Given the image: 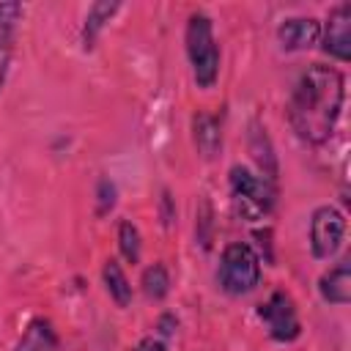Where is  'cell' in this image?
<instances>
[{
    "label": "cell",
    "mask_w": 351,
    "mask_h": 351,
    "mask_svg": "<svg viewBox=\"0 0 351 351\" xmlns=\"http://www.w3.org/2000/svg\"><path fill=\"white\" fill-rule=\"evenodd\" d=\"M140 285H143V293H145L151 302H162V299L170 293V274H167L165 263H151V266L143 271Z\"/></svg>",
    "instance_id": "14"
},
{
    "label": "cell",
    "mask_w": 351,
    "mask_h": 351,
    "mask_svg": "<svg viewBox=\"0 0 351 351\" xmlns=\"http://www.w3.org/2000/svg\"><path fill=\"white\" fill-rule=\"evenodd\" d=\"M230 192L236 200V208L244 219H263L274 208V184L250 167L233 165L230 167Z\"/></svg>",
    "instance_id": "4"
},
{
    "label": "cell",
    "mask_w": 351,
    "mask_h": 351,
    "mask_svg": "<svg viewBox=\"0 0 351 351\" xmlns=\"http://www.w3.org/2000/svg\"><path fill=\"white\" fill-rule=\"evenodd\" d=\"M101 277H104V285H107V293L110 299L118 304V307H129L132 302V285L126 280V271L121 269V263L115 258H110L101 269Z\"/></svg>",
    "instance_id": "12"
},
{
    "label": "cell",
    "mask_w": 351,
    "mask_h": 351,
    "mask_svg": "<svg viewBox=\"0 0 351 351\" xmlns=\"http://www.w3.org/2000/svg\"><path fill=\"white\" fill-rule=\"evenodd\" d=\"M156 326H159L162 335H173V329H176V318H173V315H162Z\"/></svg>",
    "instance_id": "21"
},
{
    "label": "cell",
    "mask_w": 351,
    "mask_h": 351,
    "mask_svg": "<svg viewBox=\"0 0 351 351\" xmlns=\"http://www.w3.org/2000/svg\"><path fill=\"white\" fill-rule=\"evenodd\" d=\"M346 236V217L335 206H318L310 217V247L318 261H329Z\"/></svg>",
    "instance_id": "5"
},
{
    "label": "cell",
    "mask_w": 351,
    "mask_h": 351,
    "mask_svg": "<svg viewBox=\"0 0 351 351\" xmlns=\"http://www.w3.org/2000/svg\"><path fill=\"white\" fill-rule=\"evenodd\" d=\"M134 351H167V346H165L159 337H143Z\"/></svg>",
    "instance_id": "20"
},
{
    "label": "cell",
    "mask_w": 351,
    "mask_h": 351,
    "mask_svg": "<svg viewBox=\"0 0 351 351\" xmlns=\"http://www.w3.org/2000/svg\"><path fill=\"white\" fill-rule=\"evenodd\" d=\"M186 55L197 88H211L219 77V47L214 38L211 19L206 14H192L186 22Z\"/></svg>",
    "instance_id": "2"
},
{
    "label": "cell",
    "mask_w": 351,
    "mask_h": 351,
    "mask_svg": "<svg viewBox=\"0 0 351 351\" xmlns=\"http://www.w3.org/2000/svg\"><path fill=\"white\" fill-rule=\"evenodd\" d=\"M118 247H121V255H123L129 263H137V261H140L143 241H140V230H137L134 222L121 219V225H118Z\"/></svg>",
    "instance_id": "15"
},
{
    "label": "cell",
    "mask_w": 351,
    "mask_h": 351,
    "mask_svg": "<svg viewBox=\"0 0 351 351\" xmlns=\"http://www.w3.org/2000/svg\"><path fill=\"white\" fill-rule=\"evenodd\" d=\"M192 129H195V145H197V151L206 159H211L219 151V145H222L219 121L214 115H208V112H197L195 121H192Z\"/></svg>",
    "instance_id": "11"
},
{
    "label": "cell",
    "mask_w": 351,
    "mask_h": 351,
    "mask_svg": "<svg viewBox=\"0 0 351 351\" xmlns=\"http://www.w3.org/2000/svg\"><path fill=\"white\" fill-rule=\"evenodd\" d=\"M96 200H99V217H104V214H110L112 211V206H115V184L110 181V178H101L99 181V186H96Z\"/></svg>",
    "instance_id": "17"
},
{
    "label": "cell",
    "mask_w": 351,
    "mask_h": 351,
    "mask_svg": "<svg viewBox=\"0 0 351 351\" xmlns=\"http://www.w3.org/2000/svg\"><path fill=\"white\" fill-rule=\"evenodd\" d=\"M16 351H58V332L47 318H33L16 343Z\"/></svg>",
    "instance_id": "10"
},
{
    "label": "cell",
    "mask_w": 351,
    "mask_h": 351,
    "mask_svg": "<svg viewBox=\"0 0 351 351\" xmlns=\"http://www.w3.org/2000/svg\"><path fill=\"white\" fill-rule=\"evenodd\" d=\"M261 282V258L247 241H230L219 258V285L233 296L255 291Z\"/></svg>",
    "instance_id": "3"
},
{
    "label": "cell",
    "mask_w": 351,
    "mask_h": 351,
    "mask_svg": "<svg viewBox=\"0 0 351 351\" xmlns=\"http://www.w3.org/2000/svg\"><path fill=\"white\" fill-rule=\"evenodd\" d=\"M252 154H255V162L263 167V178H269V181H274V176H277V165H274V156H271V148H269V140H266V134H263V129L261 126H252Z\"/></svg>",
    "instance_id": "16"
},
{
    "label": "cell",
    "mask_w": 351,
    "mask_h": 351,
    "mask_svg": "<svg viewBox=\"0 0 351 351\" xmlns=\"http://www.w3.org/2000/svg\"><path fill=\"white\" fill-rule=\"evenodd\" d=\"M321 36V22L313 16H291L277 27V41L285 52L310 49Z\"/></svg>",
    "instance_id": "8"
},
{
    "label": "cell",
    "mask_w": 351,
    "mask_h": 351,
    "mask_svg": "<svg viewBox=\"0 0 351 351\" xmlns=\"http://www.w3.org/2000/svg\"><path fill=\"white\" fill-rule=\"evenodd\" d=\"M22 5L19 3H0V38L11 36V27L19 22Z\"/></svg>",
    "instance_id": "18"
},
{
    "label": "cell",
    "mask_w": 351,
    "mask_h": 351,
    "mask_svg": "<svg viewBox=\"0 0 351 351\" xmlns=\"http://www.w3.org/2000/svg\"><path fill=\"white\" fill-rule=\"evenodd\" d=\"M118 8H121L118 3H107V0H101V3H93V5H90L88 16H85V30H82V41H85V49H90V47H93L96 36L101 33V27H104V25L112 19V14H115Z\"/></svg>",
    "instance_id": "13"
},
{
    "label": "cell",
    "mask_w": 351,
    "mask_h": 351,
    "mask_svg": "<svg viewBox=\"0 0 351 351\" xmlns=\"http://www.w3.org/2000/svg\"><path fill=\"white\" fill-rule=\"evenodd\" d=\"M11 52H14V47H11V36L0 38V90H3V85H5V74H8Z\"/></svg>",
    "instance_id": "19"
},
{
    "label": "cell",
    "mask_w": 351,
    "mask_h": 351,
    "mask_svg": "<svg viewBox=\"0 0 351 351\" xmlns=\"http://www.w3.org/2000/svg\"><path fill=\"white\" fill-rule=\"evenodd\" d=\"M318 293L329 304H348L351 302V261L348 258L337 261L329 271L321 274Z\"/></svg>",
    "instance_id": "9"
},
{
    "label": "cell",
    "mask_w": 351,
    "mask_h": 351,
    "mask_svg": "<svg viewBox=\"0 0 351 351\" xmlns=\"http://www.w3.org/2000/svg\"><path fill=\"white\" fill-rule=\"evenodd\" d=\"M346 88H343V74L332 66L313 63L296 82L288 118L293 132L313 145H321L332 137L340 110H343Z\"/></svg>",
    "instance_id": "1"
},
{
    "label": "cell",
    "mask_w": 351,
    "mask_h": 351,
    "mask_svg": "<svg viewBox=\"0 0 351 351\" xmlns=\"http://www.w3.org/2000/svg\"><path fill=\"white\" fill-rule=\"evenodd\" d=\"M318 38H321V47L326 55H332L343 63L351 58V3H337L329 11L326 25Z\"/></svg>",
    "instance_id": "7"
},
{
    "label": "cell",
    "mask_w": 351,
    "mask_h": 351,
    "mask_svg": "<svg viewBox=\"0 0 351 351\" xmlns=\"http://www.w3.org/2000/svg\"><path fill=\"white\" fill-rule=\"evenodd\" d=\"M258 315H261V321L266 324L269 335H271L277 343H291V340H296L299 332H302V324H299L293 299H291L285 291H274V293L266 299V304H261Z\"/></svg>",
    "instance_id": "6"
}]
</instances>
